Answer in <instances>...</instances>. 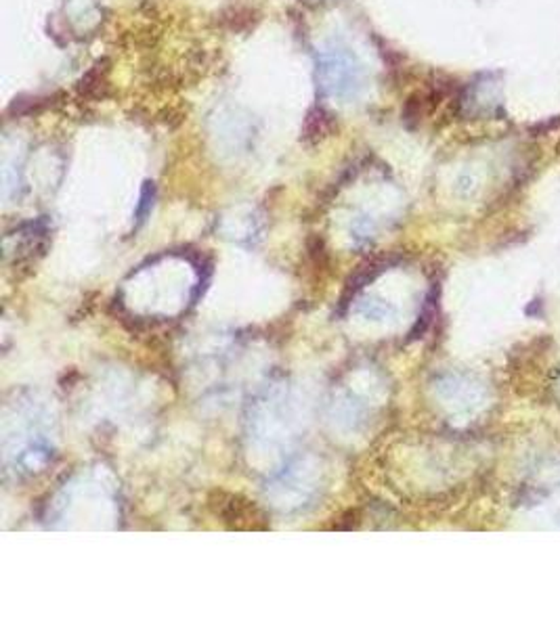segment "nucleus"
Instances as JSON below:
<instances>
[{"label": "nucleus", "instance_id": "1", "mask_svg": "<svg viewBox=\"0 0 560 628\" xmlns=\"http://www.w3.org/2000/svg\"><path fill=\"white\" fill-rule=\"evenodd\" d=\"M317 82L330 99L351 103L365 90V69L357 55L344 44L332 42L317 55Z\"/></svg>", "mask_w": 560, "mask_h": 628}, {"label": "nucleus", "instance_id": "2", "mask_svg": "<svg viewBox=\"0 0 560 628\" xmlns=\"http://www.w3.org/2000/svg\"><path fill=\"white\" fill-rule=\"evenodd\" d=\"M327 131H330V114L324 112V109H321V107L313 109V112L308 114L305 137L317 141V139L324 137Z\"/></svg>", "mask_w": 560, "mask_h": 628}, {"label": "nucleus", "instance_id": "3", "mask_svg": "<svg viewBox=\"0 0 560 628\" xmlns=\"http://www.w3.org/2000/svg\"><path fill=\"white\" fill-rule=\"evenodd\" d=\"M153 199H156V185L147 183L143 185V189H141V197H139V205H137V210H134V223H137V226H141L147 220V216L151 214V208H153Z\"/></svg>", "mask_w": 560, "mask_h": 628}]
</instances>
